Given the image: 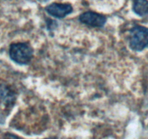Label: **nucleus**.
<instances>
[{
	"label": "nucleus",
	"mask_w": 148,
	"mask_h": 139,
	"mask_svg": "<svg viewBox=\"0 0 148 139\" xmlns=\"http://www.w3.org/2000/svg\"><path fill=\"white\" fill-rule=\"evenodd\" d=\"M32 47L28 43H15L10 45L9 55L11 59L20 65H26L33 57Z\"/></svg>",
	"instance_id": "1"
},
{
	"label": "nucleus",
	"mask_w": 148,
	"mask_h": 139,
	"mask_svg": "<svg viewBox=\"0 0 148 139\" xmlns=\"http://www.w3.org/2000/svg\"><path fill=\"white\" fill-rule=\"evenodd\" d=\"M129 46L131 49L140 52L148 46V28L136 25L130 31Z\"/></svg>",
	"instance_id": "2"
},
{
	"label": "nucleus",
	"mask_w": 148,
	"mask_h": 139,
	"mask_svg": "<svg viewBox=\"0 0 148 139\" xmlns=\"http://www.w3.org/2000/svg\"><path fill=\"white\" fill-rule=\"evenodd\" d=\"M79 21L89 26L101 28L107 21L105 16L94 12H86L79 16Z\"/></svg>",
	"instance_id": "3"
},
{
	"label": "nucleus",
	"mask_w": 148,
	"mask_h": 139,
	"mask_svg": "<svg viewBox=\"0 0 148 139\" xmlns=\"http://www.w3.org/2000/svg\"><path fill=\"white\" fill-rule=\"evenodd\" d=\"M45 10L49 15L57 18H63L73 12V7L70 4L52 3Z\"/></svg>",
	"instance_id": "4"
},
{
	"label": "nucleus",
	"mask_w": 148,
	"mask_h": 139,
	"mask_svg": "<svg viewBox=\"0 0 148 139\" xmlns=\"http://www.w3.org/2000/svg\"><path fill=\"white\" fill-rule=\"evenodd\" d=\"M133 10L139 16L144 17L148 15L147 0H134Z\"/></svg>",
	"instance_id": "5"
}]
</instances>
